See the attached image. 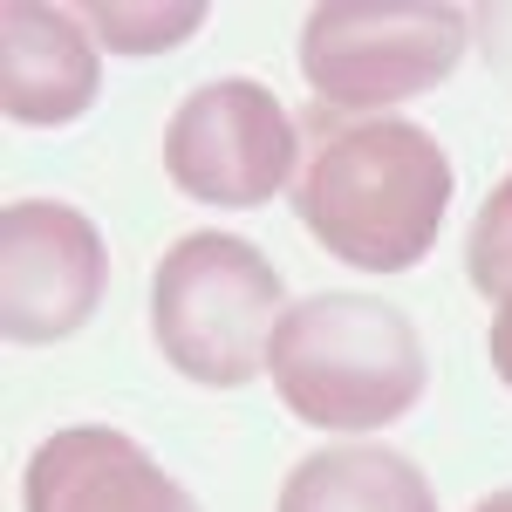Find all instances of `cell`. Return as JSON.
<instances>
[{
    "instance_id": "4",
    "label": "cell",
    "mask_w": 512,
    "mask_h": 512,
    "mask_svg": "<svg viewBox=\"0 0 512 512\" xmlns=\"http://www.w3.org/2000/svg\"><path fill=\"white\" fill-rule=\"evenodd\" d=\"M472 48V14L451 0H328L301 21V76L328 117H376L424 96Z\"/></svg>"
},
{
    "instance_id": "5",
    "label": "cell",
    "mask_w": 512,
    "mask_h": 512,
    "mask_svg": "<svg viewBox=\"0 0 512 512\" xmlns=\"http://www.w3.org/2000/svg\"><path fill=\"white\" fill-rule=\"evenodd\" d=\"M294 164H301V137L267 82H198L164 123V178L198 205L253 212L294 178Z\"/></svg>"
},
{
    "instance_id": "3",
    "label": "cell",
    "mask_w": 512,
    "mask_h": 512,
    "mask_svg": "<svg viewBox=\"0 0 512 512\" xmlns=\"http://www.w3.org/2000/svg\"><path fill=\"white\" fill-rule=\"evenodd\" d=\"M280 274L274 260L239 233H185L158 260L151 280V335L164 362L205 383V390H239L267 369L280 328Z\"/></svg>"
},
{
    "instance_id": "6",
    "label": "cell",
    "mask_w": 512,
    "mask_h": 512,
    "mask_svg": "<svg viewBox=\"0 0 512 512\" xmlns=\"http://www.w3.org/2000/svg\"><path fill=\"white\" fill-rule=\"evenodd\" d=\"M110 246L96 219L62 198H14L0 212V328L7 342L41 349L69 342L103 308Z\"/></svg>"
},
{
    "instance_id": "8",
    "label": "cell",
    "mask_w": 512,
    "mask_h": 512,
    "mask_svg": "<svg viewBox=\"0 0 512 512\" xmlns=\"http://www.w3.org/2000/svg\"><path fill=\"white\" fill-rule=\"evenodd\" d=\"M103 89V62L89 21L76 7H48V0H7L0 7V110L14 123H76Z\"/></svg>"
},
{
    "instance_id": "2",
    "label": "cell",
    "mask_w": 512,
    "mask_h": 512,
    "mask_svg": "<svg viewBox=\"0 0 512 512\" xmlns=\"http://www.w3.org/2000/svg\"><path fill=\"white\" fill-rule=\"evenodd\" d=\"M280 403L315 431H383L403 424L424 390L431 362L403 308L369 294H308L294 301L267 349Z\"/></svg>"
},
{
    "instance_id": "10",
    "label": "cell",
    "mask_w": 512,
    "mask_h": 512,
    "mask_svg": "<svg viewBox=\"0 0 512 512\" xmlns=\"http://www.w3.org/2000/svg\"><path fill=\"white\" fill-rule=\"evenodd\" d=\"M89 21V35H103L123 55H158V48H178V41L205 28V7H123V0H96V7H76Z\"/></svg>"
},
{
    "instance_id": "7",
    "label": "cell",
    "mask_w": 512,
    "mask_h": 512,
    "mask_svg": "<svg viewBox=\"0 0 512 512\" xmlns=\"http://www.w3.org/2000/svg\"><path fill=\"white\" fill-rule=\"evenodd\" d=\"M21 512H205L137 437L69 424L28 458Z\"/></svg>"
},
{
    "instance_id": "12",
    "label": "cell",
    "mask_w": 512,
    "mask_h": 512,
    "mask_svg": "<svg viewBox=\"0 0 512 512\" xmlns=\"http://www.w3.org/2000/svg\"><path fill=\"white\" fill-rule=\"evenodd\" d=\"M492 369H499V383L512 390V294L499 301V315H492Z\"/></svg>"
},
{
    "instance_id": "1",
    "label": "cell",
    "mask_w": 512,
    "mask_h": 512,
    "mask_svg": "<svg viewBox=\"0 0 512 512\" xmlns=\"http://www.w3.org/2000/svg\"><path fill=\"white\" fill-rule=\"evenodd\" d=\"M315 144L301 151L294 212L355 274H403L444 233L451 158L410 117H308Z\"/></svg>"
},
{
    "instance_id": "9",
    "label": "cell",
    "mask_w": 512,
    "mask_h": 512,
    "mask_svg": "<svg viewBox=\"0 0 512 512\" xmlns=\"http://www.w3.org/2000/svg\"><path fill=\"white\" fill-rule=\"evenodd\" d=\"M274 512H437V492L390 444H328L287 472Z\"/></svg>"
},
{
    "instance_id": "13",
    "label": "cell",
    "mask_w": 512,
    "mask_h": 512,
    "mask_svg": "<svg viewBox=\"0 0 512 512\" xmlns=\"http://www.w3.org/2000/svg\"><path fill=\"white\" fill-rule=\"evenodd\" d=\"M472 512H512V485H506V492H492V499H478Z\"/></svg>"
},
{
    "instance_id": "11",
    "label": "cell",
    "mask_w": 512,
    "mask_h": 512,
    "mask_svg": "<svg viewBox=\"0 0 512 512\" xmlns=\"http://www.w3.org/2000/svg\"><path fill=\"white\" fill-rule=\"evenodd\" d=\"M465 274H472V287L492 308L512 294V171L492 185V198L478 205V226H472V239H465Z\"/></svg>"
}]
</instances>
